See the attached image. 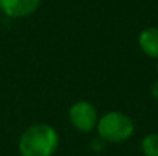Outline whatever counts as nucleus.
Here are the masks:
<instances>
[{"label": "nucleus", "mask_w": 158, "mask_h": 156, "mask_svg": "<svg viewBox=\"0 0 158 156\" xmlns=\"http://www.w3.org/2000/svg\"><path fill=\"white\" fill-rule=\"evenodd\" d=\"M58 146V132L45 122L29 126L19 139V152L22 156H54Z\"/></svg>", "instance_id": "nucleus-1"}, {"label": "nucleus", "mask_w": 158, "mask_h": 156, "mask_svg": "<svg viewBox=\"0 0 158 156\" xmlns=\"http://www.w3.org/2000/svg\"><path fill=\"white\" fill-rule=\"evenodd\" d=\"M95 130H97L98 138L103 142L120 144V142L127 141L134 135L135 124L129 115L118 110H112L98 118Z\"/></svg>", "instance_id": "nucleus-2"}, {"label": "nucleus", "mask_w": 158, "mask_h": 156, "mask_svg": "<svg viewBox=\"0 0 158 156\" xmlns=\"http://www.w3.org/2000/svg\"><path fill=\"white\" fill-rule=\"evenodd\" d=\"M69 122L83 133H91L92 130L97 129L98 122V112L95 106L89 101H77L71 106L69 112Z\"/></svg>", "instance_id": "nucleus-3"}, {"label": "nucleus", "mask_w": 158, "mask_h": 156, "mask_svg": "<svg viewBox=\"0 0 158 156\" xmlns=\"http://www.w3.org/2000/svg\"><path fill=\"white\" fill-rule=\"evenodd\" d=\"M42 0H0V11L11 18L32 15L40 8Z\"/></svg>", "instance_id": "nucleus-4"}, {"label": "nucleus", "mask_w": 158, "mask_h": 156, "mask_svg": "<svg viewBox=\"0 0 158 156\" xmlns=\"http://www.w3.org/2000/svg\"><path fill=\"white\" fill-rule=\"evenodd\" d=\"M138 48L149 58L158 60V28H146L140 32Z\"/></svg>", "instance_id": "nucleus-5"}, {"label": "nucleus", "mask_w": 158, "mask_h": 156, "mask_svg": "<svg viewBox=\"0 0 158 156\" xmlns=\"http://www.w3.org/2000/svg\"><path fill=\"white\" fill-rule=\"evenodd\" d=\"M141 153L144 156H158V133H148L141 139Z\"/></svg>", "instance_id": "nucleus-6"}, {"label": "nucleus", "mask_w": 158, "mask_h": 156, "mask_svg": "<svg viewBox=\"0 0 158 156\" xmlns=\"http://www.w3.org/2000/svg\"><path fill=\"white\" fill-rule=\"evenodd\" d=\"M102 144H105V142H103V141H102V139H100V138H97V141H95V139H94V141H92V142H91V146H92V147H91V149H92V150H100V149H102V147H103V146H102Z\"/></svg>", "instance_id": "nucleus-7"}, {"label": "nucleus", "mask_w": 158, "mask_h": 156, "mask_svg": "<svg viewBox=\"0 0 158 156\" xmlns=\"http://www.w3.org/2000/svg\"><path fill=\"white\" fill-rule=\"evenodd\" d=\"M151 94H152V97L158 101V80L154 81V84H152V87H151Z\"/></svg>", "instance_id": "nucleus-8"}, {"label": "nucleus", "mask_w": 158, "mask_h": 156, "mask_svg": "<svg viewBox=\"0 0 158 156\" xmlns=\"http://www.w3.org/2000/svg\"><path fill=\"white\" fill-rule=\"evenodd\" d=\"M155 69H157V74H158V61H157V66H155Z\"/></svg>", "instance_id": "nucleus-9"}]
</instances>
